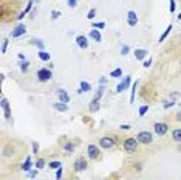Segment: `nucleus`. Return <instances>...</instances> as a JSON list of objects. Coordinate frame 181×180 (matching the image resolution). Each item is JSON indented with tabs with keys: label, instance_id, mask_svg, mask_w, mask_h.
I'll return each mask as SVG.
<instances>
[{
	"label": "nucleus",
	"instance_id": "79ce46f5",
	"mask_svg": "<svg viewBox=\"0 0 181 180\" xmlns=\"http://www.w3.org/2000/svg\"><path fill=\"white\" fill-rule=\"evenodd\" d=\"M135 88H136V82H135V85H133V88H132V96H130V102H133V101H135Z\"/></svg>",
	"mask_w": 181,
	"mask_h": 180
},
{
	"label": "nucleus",
	"instance_id": "7c9ffc66",
	"mask_svg": "<svg viewBox=\"0 0 181 180\" xmlns=\"http://www.w3.org/2000/svg\"><path fill=\"white\" fill-rule=\"evenodd\" d=\"M60 16V11H51V20H56Z\"/></svg>",
	"mask_w": 181,
	"mask_h": 180
},
{
	"label": "nucleus",
	"instance_id": "c03bdc74",
	"mask_svg": "<svg viewBox=\"0 0 181 180\" xmlns=\"http://www.w3.org/2000/svg\"><path fill=\"white\" fill-rule=\"evenodd\" d=\"M121 129L122 131H128V129H130V126H128V124H121Z\"/></svg>",
	"mask_w": 181,
	"mask_h": 180
},
{
	"label": "nucleus",
	"instance_id": "72a5a7b5",
	"mask_svg": "<svg viewBox=\"0 0 181 180\" xmlns=\"http://www.w3.org/2000/svg\"><path fill=\"white\" fill-rule=\"evenodd\" d=\"M102 93H104V87H99V88H98V92H96V96H95V98H98V99H101V96H102Z\"/></svg>",
	"mask_w": 181,
	"mask_h": 180
},
{
	"label": "nucleus",
	"instance_id": "49530a36",
	"mask_svg": "<svg viewBox=\"0 0 181 180\" xmlns=\"http://www.w3.org/2000/svg\"><path fill=\"white\" fill-rule=\"evenodd\" d=\"M176 121H181V110L176 113Z\"/></svg>",
	"mask_w": 181,
	"mask_h": 180
},
{
	"label": "nucleus",
	"instance_id": "f8f14e48",
	"mask_svg": "<svg viewBox=\"0 0 181 180\" xmlns=\"http://www.w3.org/2000/svg\"><path fill=\"white\" fill-rule=\"evenodd\" d=\"M88 110L92 112V113H95V112H98V110H99V99H98V98H93L92 101H90V104H88Z\"/></svg>",
	"mask_w": 181,
	"mask_h": 180
},
{
	"label": "nucleus",
	"instance_id": "a878e982",
	"mask_svg": "<svg viewBox=\"0 0 181 180\" xmlns=\"http://www.w3.org/2000/svg\"><path fill=\"white\" fill-rule=\"evenodd\" d=\"M110 76H112V78H119V76H122V70L121 68H116V70H113L110 73Z\"/></svg>",
	"mask_w": 181,
	"mask_h": 180
},
{
	"label": "nucleus",
	"instance_id": "9d476101",
	"mask_svg": "<svg viewBox=\"0 0 181 180\" xmlns=\"http://www.w3.org/2000/svg\"><path fill=\"white\" fill-rule=\"evenodd\" d=\"M2 109L5 112V117L9 120L11 118V107H9V102H8L6 98H2Z\"/></svg>",
	"mask_w": 181,
	"mask_h": 180
},
{
	"label": "nucleus",
	"instance_id": "39448f33",
	"mask_svg": "<svg viewBox=\"0 0 181 180\" xmlns=\"http://www.w3.org/2000/svg\"><path fill=\"white\" fill-rule=\"evenodd\" d=\"M169 131V126H167L166 123H155V134L163 137L166 135V132Z\"/></svg>",
	"mask_w": 181,
	"mask_h": 180
},
{
	"label": "nucleus",
	"instance_id": "c756f323",
	"mask_svg": "<svg viewBox=\"0 0 181 180\" xmlns=\"http://www.w3.org/2000/svg\"><path fill=\"white\" fill-rule=\"evenodd\" d=\"M28 177H30V178H36V177H37V168L28 171Z\"/></svg>",
	"mask_w": 181,
	"mask_h": 180
},
{
	"label": "nucleus",
	"instance_id": "bb28decb",
	"mask_svg": "<svg viewBox=\"0 0 181 180\" xmlns=\"http://www.w3.org/2000/svg\"><path fill=\"white\" fill-rule=\"evenodd\" d=\"M28 68H30V62L25 61L23 64H20V70H22L23 73H27V72H28Z\"/></svg>",
	"mask_w": 181,
	"mask_h": 180
},
{
	"label": "nucleus",
	"instance_id": "0eeeda50",
	"mask_svg": "<svg viewBox=\"0 0 181 180\" xmlns=\"http://www.w3.org/2000/svg\"><path fill=\"white\" fill-rule=\"evenodd\" d=\"M130 82H132V76H125L124 81L119 82L118 87H116V92H119V93H121V92H124V90H127L128 85H130Z\"/></svg>",
	"mask_w": 181,
	"mask_h": 180
},
{
	"label": "nucleus",
	"instance_id": "f3484780",
	"mask_svg": "<svg viewBox=\"0 0 181 180\" xmlns=\"http://www.w3.org/2000/svg\"><path fill=\"white\" fill-rule=\"evenodd\" d=\"M39 58H40V61H44V62H47V61H50V53H47V51L45 50H39Z\"/></svg>",
	"mask_w": 181,
	"mask_h": 180
},
{
	"label": "nucleus",
	"instance_id": "20e7f679",
	"mask_svg": "<svg viewBox=\"0 0 181 180\" xmlns=\"http://www.w3.org/2000/svg\"><path fill=\"white\" fill-rule=\"evenodd\" d=\"M37 79L40 81V82H45L48 79H51V70L48 68H40L37 72Z\"/></svg>",
	"mask_w": 181,
	"mask_h": 180
},
{
	"label": "nucleus",
	"instance_id": "c9c22d12",
	"mask_svg": "<svg viewBox=\"0 0 181 180\" xmlns=\"http://www.w3.org/2000/svg\"><path fill=\"white\" fill-rule=\"evenodd\" d=\"M62 172H63V169H62V166H60V168L56 171V180H60V178H62Z\"/></svg>",
	"mask_w": 181,
	"mask_h": 180
},
{
	"label": "nucleus",
	"instance_id": "6e6552de",
	"mask_svg": "<svg viewBox=\"0 0 181 180\" xmlns=\"http://www.w3.org/2000/svg\"><path fill=\"white\" fill-rule=\"evenodd\" d=\"M87 169V162H85V158H77L76 162H74V171L76 172H82V171H85Z\"/></svg>",
	"mask_w": 181,
	"mask_h": 180
},
{
	"label": "nucleus",
	"instance_id": "4468645a",
	"mask_svg": "<svg viewBox=\"0 0 181 180\" xmlns=\"http://www.w3.org/2000/svg\"><path fill=\"white\" fill-rule=\"evenodd\" d=\"M57 96H59V99H60V102H67L70 101V96H68V93L65 92L63 88H59V92H57Z\"/></svg>",
	"mask_w": 181,
	"mask_h": 180
},
{
	"label": "nucleus",
	"instance_id": "ddd939ff",
	"mask_svg": "<svg viewBox=\"0 0 181 180\" xmlns=\"http://www.w3.org/2000/svg\"><path fill=\"white\" fill-rule=\"evenodd\" d=\"M128 20H127V23L130 25V27H135V25L138 23V17H136V12L135 11H128Z\"/></svg>",
	"mask_w": 181,
	"mask_h": 180
},
{
	"label": "nucleus",
	"instance_id": "4c0bfd02",
	"mask_svg": "<svg viewBox=\"0 0 181 180\" xmlns=\"http://www.w3.org/2000/svg\"><path fill=\"white\" fill-rule=\"evenodd\" d=\"M175 8H176V5H175V0H170V6H169L170 12H175Z\"/></svg>",
	"mask_w": 181,
	"mask_h": 180
},
{
	"label": "nucleus",
	"instance_id": "393cba45",
	"mask_svg": "<svg viewBox=\"0 0 181 180\" xmlns=\"http://www.w3.org/2000/svg\"><path fill=\"white\" fill-rule=\"evenodd\" d=\"M63 149H65V152H67V154H71V152L74 151V146H73V143H71V141H68V143H65Z\"/></svg>",
	"mask_w": 181,
	"mask_h": 180
},
{
	"label": "nucleus",
	"instance_id": "412c9836",
	"mask_svg": "<svg viewBox=\"0 0 181 180\" xmlns=\"http://www.w3.org/2000/svg\"><path fill=\"white\" fill-rule=\"evenodd\" d=\"M172 137H173V140H175V141L181 143V129H175V131L172 132Z\"/></svg>",
	"mask_w": 181,
	"mask_h": 180
},
{
	"label": "nucleus",
	"instance_id": "e433bc0d",
	"mask_svg": "<svg viewBox=\"0 0 181 180\" xmlns=\"http://www.w3.org/2000/svg\"><path fill=\"white\" fill-rule=\"evenodd\" d=\"M147 110H149V106H143V107L139 109V117H143V115H144Z\"/></svg>",
	"mask_w": 181,
	"mask_h": 180
},
{
	"label": "nucleus",
	"instance_id": "5701e85b",
	"mask_svg": "<svg viewBox=\"0 0 181 180\" xmlns=\"http://www.w3.org/2000/svg\"><path fill=\"white\" fill-rule=\"evenodd\" d=\"M48 166H50L51 169H59L60 166H62V163H60V162H57V160H54V162H50V163H48Z\"/></svg>",
	"mask_w": 181,
	"mask_h": 180
},
{
	"label": "nucleus",
	"instance_id": "aec40b11",
	"mask_svg": "<svg viewBox=\"0 0 181 180\" xmlns=\"http://www.w3.org/2000/svg\"><path fill=\"white\" fill-rule=\"evenodd\" d=\"M90 37H92V39H95L96 42H99V41L102 39V37H101V33H99L98 30H92V31H90Z\"/></svg>",
	"mask_w": 181,
	"mask_h": 180
},
{
	"label": "nucleus",
	"instance_id": "2eb2a0df",
	"mask_svg": "<svg viewBox=\"0 0 181 180\" xmlns=\"http://www.w3.org/2000/svg\"><path fill=\"white\" fill-rule=\"evenodd\" d=\"M135 58L139 59V61L146 59V58H147V50H144V48H138V50H135Z\"/></svg>",
	"mask_w": 181,
	"mask_h": 180
},
{
	"label": "nucleus",
	"instance_id": "f03ea898",
	"mask_svg": "<svg viewBox=\"0 0 181 180\" xmlns=\"http://www.w3.org/2000/svg\"><path fill=\"white\" fill-rule=\"evenodd\" d=\"M136 140L139 141V143H143V145H150L152 141H153V135L147 131H143V132H139L136 135Z\"/></svg>",
	"mask_w": 181,
	"mask_h": 180
},
{
	"label": "nucleus",
	"instance_id": "dca6fc26",
	"mask_svg": "<svg viewBox=\"0 0 181 180\" xmlns=\"http://www.w3.org/2000/svg\"><path fill=\"white\" fill-rule=\"evenodd\" d=\"M53 107L59 112H67L68 110V106L65 104V102H56V104H53Z\"/></svg>",
	"mask_w": 181,
	"mask_h": 180
},
{
	"label": "nucleus",
	"instance_id": "37998d69",
	"mask_svg": "<svg viewBox=\"0 0 181 180\" xmlns=\"http://www.w3.org/2000/svg\"><path fill=\"white\" fill-rule=\"evenodd\" d=\"M150 64H152V59H149V61H144V64H143V65L147 68V67H150Z\"/></svg>",
	"mask_w": 181,
	"mask_h": 180
},
{
	"label": "nucleus",
	"instance_id": "f257e3e1",
	"mask_svg": "<svg viewBox=\"0 0 181 180\" xmlns=\"http://www.w3.org/2000/svg\"><path fill=\"white\" fill-rule=\"evenodd\" d=\"M138 143L139 141L136 140V138H125V141H124V151L127 152V154H135L136 152V149H138Z\"/></svg>",
	"mask_w": 181,
	"mask_h": 180
},
{
	"label": "nucleus",
	"instance_id": "423d86ee",
	"mask_svg": "<svg viewBox=\"0 0 181 180\" xmlns=\"http://www.w3.org/2000/svg\"><path fill=\"white\" fill-rule=\"evenodd\" d=\"M87 152H88V158H92V160H96L99 157V149L96 145H88Z\"/></svg>",
	"mask_w": 181,
	"mask_h": 180
},
{
	"label": "nucleus",
	"instance_id": "a19ab883",
	"mask_svg": "<svg viewBox=\"0 0 181 180\" xmlns=\"http://www.w3.org/2000/svg\"><path fill=\"white\" fill-rule=\"evenodd\" d=\"M6 47H8V39L3 41V45H2V53H6Z\"/></svg>",
	"mask_w": 181,
	"mask_h": 180
},
{
	"label": "nucleus",
	"instance_id": "c85d7f7f",
	"mask_svg": "<svg viewBox=\"0 0 181 180\" xmlns=\"http://www.w3.org/2000/svg\"><path fill=\"white\" fill-rule=\"evenodd\" d=\"M44 166H45V160L39 158V160L36 162V168H37V169H44Z\"/></svg>",
	"mask_w": 181,
	"mask_h": 180
},
{
	"label": "nucleus",
	"instance_id": "b1692460",
	"mask_svg": "<svg viewBox=\"0 0 181 180\" xmlns=\"http://www.w3.org/2000/svg\"><path fill=\"white\" fill-rule=\"evenodd\" d=\"M33 44H34L39 50H44V47H45V42H44L42 39H34V41H33Z\"/></svg>",
	"mask_w": 181,
	"mask_h": 180
},
{
	"label": "nucleus",
	"instance_id": "1a4fd4ad",
	"mask_svg": "<svg viewBox=\"0 0 181 180\" xmlns=\"http://www.w3.org/2000/svg\"><path fill=\"white\" fill-rule=\"evenodd\" d=\"M25 33H27V28H25V25H17V27L12 30L11 37H20V36H23Z\"/></svg>",
	"mask_w": 181,
	"mask_h": 180
},
{
	"label": "nucleus",
	"instance_id": "2f4dec72",
	"mask_svg": "<svg viewBox=\"0 0 181 180\" xmlns=\"http://www.w3.org/2000/svg\"><path fill=\"white\" fill-rule=\"evenodd\" d=\"M67 5L70 8H76L77 6V0H67Z\"/></svg>",
	"mask_w": 181,
	"mask_h": 180
},
{
	"label": "nucleus",
	"instance_id": "58836bf2",
	"mask_svg": "<svg viewBox=\"0 0 181 180\" xmlns=\"http://www.w3.org/2000/svg\"><path fill=\"white\" fill-rule=\"evenodd\" d=\"M105 23L104 22H99V23H93V28H104Z\"/></svg>",
	"mask_w": 181,
	"mask_h": 180
},
{
	"label": "nucleus",
	"instance_id": "473e14b6",
	"mask_svg": "<svg viewBox=\"0 0 181 180\" xmlns=\"http://www.w3.org/2000/svg\"><path fill=\"white\" fill-rule=\"evenodd\" d=\"M173 104H175V101H173V99H167V101L164 102V107H166V109H169V107L173 106Z\"/></svg>",
	"mask_w": 181,
	"mask_h": 180
},
{
	"label": "nucleus",
	"instance_id": "a18cd8bd",
	"mask_svg": "<svg viewBox=\"0 0 181 180\" xmlns=\"http://www.w3.org/2000/svg\"><path fill=\"white\" fill-rule=\"evenodd\" d=\"M39 151V145L37 143H33V152H37Z\"/></svg>",
	"mask_w": 181,
	"mask_h": 180
},
{
	"label": "nucleus",
	"instance_id": "7ed1b4c3",
	"mask_svg": "<svg viewBox=\"0 0 181 180\" xmlns=\"http://www.w3.org/2000/svg\"><path fill=\"white\" fill-rule=\"evenodd\" d=\"M115 143H116V140L113 137H102L99 140V146L104 148V149H112L115 146Z\"/></svg>",
	"mask_w": 181,
	"mask_h": 180
},
{
	"label": "nucleus",
	"instance_id": "9b49d317",
	"mask_svg": "<svg viewBox=\"0 0 181 180\" xmlns=\"http://www.w3.org/2000/svg\"><path fill=\"white\" fill-rule=\"evenodd\" d=\"M76 44H77V47L82 48V50H85V48L88 47V41H87L85 36H77V37H76Z\"/></svg>",
	"mask_w": 181,
	"mask_h": 180
},
{
	"label": "nucleus",
	"instance_id": "ea45409f",
	"mask_svg": "<svg viewBox=\"0 0 181 180\" xmlns=\"http://www.w3.org/2000/svg\"><path fill=\"white\" fill-rule=\"evenodd\" d=\"M128 50H130V48H128V45H124V47L121 48V53H122V55H128Z\"/></svg>",
	"mask_w": 181,
	"mask_h": 180
},
{
	"label": "nucleus",
	"instance_id": "f704fd0d",
	"mask_svg": "<svg viewBox=\"0 0 181 180\" xmlns=\"http://www.w3.org/2000/svg\"><path fill=\"white\" fill-rule=\"evenodd\" d=\"M95 16H96V9L93 8V9L88 11V16H87V17H88V19H95Z\"/></svg>",
	"mask_w": 181,
	"mask_h": 180
},
{
	"label": "nucleus",
	"instance_id": "a211bd4d",
	"mask_svg": "<svg viewBox=\"0 0 181 180\" xmlns=\"http://www.w3.org/2000/svg\"><path fill=\"white\" fill-rule=\"evenodd\" d=\"M90 90H92V85H90V82L82 81V82H81V87H79V93H82V92H90Z\"/></svg>",
	"mask_w": 181,
	"mask_h": 180
},
{
	"label": "nucleus",
	"instance_id": "de8ad7c7",
	"mask_svg": "<svg viewBox=\"0 0 181 180\" xmlns=\"http://www.w3.org/2000/svg\"><path fill=\"white\" fill-rule=\"evenodd\" d=\"M178 19H179V20H181V14H178Z\"/></svg>",
	"mask_w": 181,
	"mask_h": 180
},
{
	"label": "nucleus",
	"instance_id": "6ab92c4d",
	"mask_svg": "<svg viewBox=\"0 0 181 180\" xmlns=\"http://www.w3.org/2000/svg\"><path fill=\"white\" fill-rule=\"evenodd\" d=\"M31 166H33L31 158H30V157H27V158H25V163L22 165V169H23V171H31Z\"/></svg>",
	"mask_w": 181,
	"mask_h": 180
},
{
	"label": "nucleus",
	"instance_id": "cd10ccee",
	"mask_svg": "<svg viewBox=\"0 0 181 180\" xmlns=\"http://www.w3.org/2000/svg\"><path fill=\"white\" fill-rule=\"evenodd\" d=\"M31 6H33V0H30V2H28V5H27V9H25V11H23V12H22V14H20V16H19V19H22V17H23V16H25V14H27V12H28V11H30V9H31Z\"/></svg>",
	"mask_w": 181,
	"mask_h": 180
},
{
	"label": "nucleus",
	"instance_id": "4be33fe9",
	"mask_svg": "<svg viewBox=\"0 0 181 180\" xmlns=\"http://www.w3.org/2000/svg\"><path fill=\"white\" fill-rule=\"evenodd\" d=\"M172 28H173V27H172V25H169V27H167V28H166V31H164V33L161 34V37H160V42H163V41L166 39V37H167V36H169V33L172 31Z\"/></svg>",
	"mask_w": 181,
	"mask_h": 180
}]
</instances>
